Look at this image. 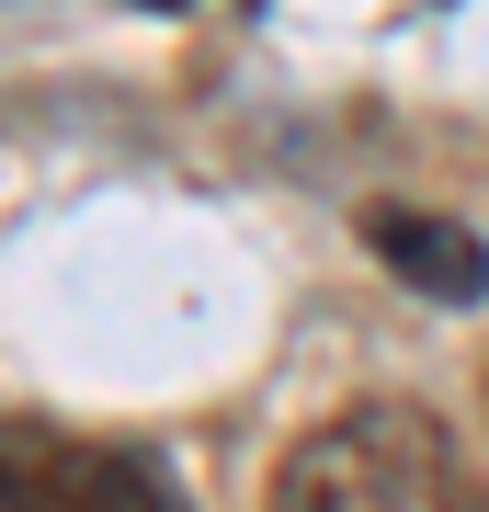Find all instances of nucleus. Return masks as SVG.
Masks as SVG:
<instances>
[{"label": "nucleus", "mask_w": 489, "mask_h": 512, "mask_svg": "<svg viewBox=\"0 0 489 512\" xmlns=\"http://www.w3.org/2000/svg\"><path fill=\"white\" fill-rule=\"evenodd\" d=\"M262 512H489V478L444 410L421 399H353L319 433L285 444Z\"/></svg>", "instance_id": "obj_1"}, {"label": "nucleus", "mask_w": 489, "mask_h": 512, "mask_svg": "<svg viewBox=\"0 0 489 512\" xmlns=\"http://www.w3.org/2000/svg\"><path fill=\"white\" fill-rule=\"evenodd\" d=\"M0 512H182V490L137 444L69 421H0Z\"/></svg>", "instance_id": "obj_2"}, {"label": "nucleus", "mask_w": 489, "mask_h": 512, "mask_svg": "<svg viewBox=\"0 0 489 512\" xmlns=\"http://www.w3.org/2000/svg\"><path fill=\"white\" fill-rule=\"evenodd\" d=\"M364 251H376L410 296H444V308L489 296V251H478V228L433 217V205H364Z\"/></svg>", "instance_id": "obj_3"}, {"label": "nucleus", "mask_w": 489, "mask_h": 512, "mask_svg": "<svg viewBox=\"0 0 489 512\" xmlns=\"http://www.w3.org/2000/svg\"><path fill=\"white\" fill-rule=\"evenodd\" d=\"M137 12H182V0H137Z\"/></svg>", "instance_id": "obj_4"}]
</instances>
